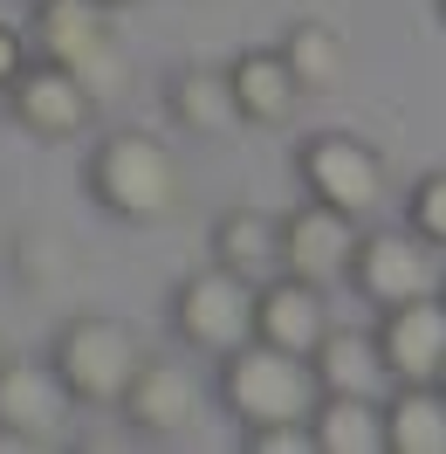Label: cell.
<instances>
[{"label": "cell", "mask_w": 446, "mask_h": 454, "mask_svg": "<svg viewBox=\"0 0 446 454\" xmlns=\"http://www.w3.org/2000/svg\"><path fill=\"white\" fill-rule=\"evenodd\" d=\"M89 193H96L104 214H117V221H131V227H151L179 207L186 172H179V159L158 138L117 131V138H104L89 152Z\"/></svg>", "instance_id": "1"}, {"label": "cell", "mask_w": 446, "mask_h": 454, "mask_svg": "<svg viewBox=\"0 0 446 454\" xmlns=\"http://www.w3.org/2000/svg\"><path fill=\"white\" fill-rule=\"evenodd\" d=\"M220 399L241 427H275V420H309L323 386H316L309 358H288L275 344L248 338L241 351L220 358Z\"/></svg>", "instance_id": "2"}, {"label": "cell", "mask_w": 446, "mask_h": 454, "mask_svg": "<svg viewBox=\"0 0 446 454\" xmlns=\"http://www.w3.org/2000/svg\"><path fill=\"white\" fill-rule=\"evenodd\" d=\"M49 365L62 372V386L76 393V406H117L124 386L138 379L144 351L117 317H69L49 344Z\"/></svg>", "instance_id": "3"}, {"label": "cell", "mask_w": 446, "mask_h": 454, "mask_svg": "<svg viewBox=\"0 0 446 454\" xmlns=\"http://www.w3.org/2000/svg\"><path fill=\"white\" fill-rule=\"evenodd\" d=\"M172 331L179 344H193L206 358H227L254 338V283H241L234 269H199L172 289Z\"/></svg>", "instance_id": "4"}, {"label": "cell", "mask_w": 446, "mask_h": 454, "mask_svg": "<svg viewBox=\"0 0 446 454\" xmlns=\"http://www.w3.org/2000/svg\"><path fill=\"white\" fill-rule=\"evenodd\" d=\"M296 172H303V193L309 200L350 214L358 227L385 207V159H378L364 138H350V131H316V138H303Z\"/></svg>", "instance_id": "5"}, {"label": "cell", "mask_w": 446, "mask_h": 454, "mask_svg": "<svg viewBox=\"0 0 446 454\" xmlns=\"http://www.w3.org/2000/svg\"><path fill=\"white\" fill-rule=\"evenodd\" d=\"M76 393L62 386L56 365H42V358H0V434L14 441V448H56L69 441V413Z\"/></svg>", "instance_id": "6"}, {"label": "cell", "mask_w": 446, "mask_h": 454, "mask_svg": "<svg viewBox=\"0 0 446 454\" xmlns=\"http://www.w3.org/2000/svg\"><path fill=\"white\" fill-rule=\"evenodd\" d=\"M350 289L364 303H412V296H433L440 289V269H433V241H419L412 227H371L358 234V255H350Z\"/></svg>", "instance_id": "7"}, {"label": "cell", "mask_w": 446, "mask_h": 454, "mask_svg": "<svg viewBox=\"0 0 446 454\" xmlns=\"http://www.w3.org/2000/svg\"><path fill=\"white\" fill-rule=\"evenodd\" d=\"M7 104H14V124L35 131V138H76L96 117L89 76H76V69H62L49 56H28V69L7 83Z\"/></svg>", "instance_id": "8"}, {"label": "cell", "mask_w": 446, "mask_h": 454, "mask_svg": "<svg viewBox=\"0 0 446 454\" xmlns=\"http://www.w3.org/2000/svg\"><path fill=\"white\" fill-rule=\"evenodd\" d=\"M378 351H385L391 386H433L446 365V296H412L378 310Z\"/></svg>", "instance_id": "9"}, {"label": "cell", "mask_w": 446, "mask_h": 454, "mask_svg": "<svg viewBox=\"0 0 446 454\" xmlns=\"http://www.w3.org/2000/svg\"><path fill=\"white\" fill-rule=\"evenodd\" d=\"M350 255H358V221L350 214H336L323 200H303L296 214H281V269L288 276L330 289L350 276Z\"/></svg>", "instance_id": "10"}, {"label": "cell", "mask_w": 446, "mask_h": 454, "mask_svg": "<svg viewBox=\"0 0 446 454\" xmlns=\"http://www.w3.org/2000/svg\"><path fill=\"white\" fill-rule=\"evenodd\" d=\"M28 49L35 56L62 62L76 76H96L111 62V7L104 0H35V21H28Z\"/></svg>", "instance_id": "11"}, {"label": "cell", "mask_w": 446, "mask_h": 454, "mask_svg": "<svg viewBox=\"0 0 446 454\" xmlns=\"http://www.w3.org/2000/svg\"><path fill=\"white\" fill-rule=\"evenodd\" d=\"M254 338L288 351V358H316V344L330 338V303H323V289L303 283V276H268V283L254 289Z\"/></svg>", "instance_id": "12"}, {"label": "cell", "mask_w": 446, "mask_h": 454, "mask_svg": "<svg viewBox=\"0 0 446 454\" xmlns=\"http://www.w3.org/2000/svg\"><path fill=\"white\" fill-rule=\"evenodd\" d=\"M117 406H124V427H138L151 441H179V434H193V420H199V386L172 365V358H144Z\"/></svg>", "instance_id": "13"}, {"label": "cell", "mask_w": 446, "mask_h": 454, "mask_svg": "<svg viewBox=\"0 0 446 454\" xmlns=\"http://www.w3.org/2000/svg\"><path fill=\"white\" fill-rule=\"evenodd\" d=\"M227 83H234V104L248 124H288L296 104H303V83L288 76L281 49H248V56L227 62Z\"/></svg>", "instance_id": "14"}, {"label": "cell", "mask_w": 446, "mask_h": 454, "mask_svg": "<svg viewBox=\"0 0 446 454\" xmlns=\"http://www.w3.org/2000/svg\"><path fill=\"white\" fill-rule=\"evenodd\" d=\"M213 262L261 289L268 276H281V221L275 214H254V207L220 214V221H213Z\"/></svg>", "instance_id": "15"}, {"label": "cell", "mask_w": 446, "mask_h": 454, "mask_svg": "<svg viewBox=\"0 0 446 454\" xmlns=\"http://www.w3.org/2000/svg\"><path fill=\"white\" fill-rule=\"evenodd\" d=\"M316 386L323 393H358V399H385L391 393V372H385V351H378V338H364V331H336L316 344Z\"/></svg>", "instance_id": "16"}, {"label": "cell", "mask_w": 446, "mask_h": 454, "mask_svg": "<svg viewBox=\"0 0 446 454\" xmlns=\"http://www.w3.org/2000/svg\"><path fill=\"white\" fill-rule=\"evenodd\" d=\"M385 454H446V386H391L385 393Z\"/></svg>", "instance_id": "17"}, {"label": "cell", "mask_w": 446, "mask_h": 454, "mask_svg": "<svg viewBox=\"0 0 446 454\" xmlns=\"http://www.w3.org/2000/svg\"><path fill=\"white\" fill-rule=\"evenodd\" d=\"M316 454H385V399L358 393H323L309 413Z\"/></svg>", "instance_id": "18"}, {"label": "cell", "mask_w": 446, "mask_h": 454, "mask_svg": "<svg viewBox=\"0 0 446 454\" xmlns=\"http://www.w3.org/2000/svg\"><path fill=\"white\" fill-rule=\"evenodd\" d=\"M165 104H172V117H179L193 138H227V131H234V117H241L227 69H206V62H193V69H179V76H172Z\"/></svg>", "instance_id": "19"}, {"label": "cell", "mask_w": 446, "mask_h": 454, "mask_svg": "<svg viewBox=\"0 0 446 454\" xmlns=\"http://www.w3.org/2000/svg\"><path fill=\"white\" fill-rule=\"evenodd\" d=\"M281 62H288V76L303 83V97H316V90H330L336 76H343V35L323 28V21H296V28H281Z\"/></svg>", "instance_id": "20"}, {"label": "cell", "mask_w": 446, "mask_h": 454, "mask_svg": "<svg viewBox=\"0 0 446 454\" xmlns=\"http://www.w3.org/2000/svg\"><path fill=\"white\" fill-rule=\"evenodd\" d=\"M405 227H412L419 241L446 248V166L412 179V193H405Z\"/></svg>", "instance_id": "21"}, {"label": "cell", "mask_w": 446, "mask_h": 454, "mask_svg": "<svg viewBox=\"0 0 446 454\" xmlns=\"http://www.w3.org/2000/svg\"><path fill=\"white\" fill-rule=\"evenodd\" d=\"M254 454H316V434L309 420H275V427H248Z\"/></svg>", "instance_id": "22"}, {"label": "cell", "mask_w": 446, "mask_h": 454, "mask_svg": "<svg viewBox=\"0 0 446 454\" xmlns=\"http://www.w3.org/2000/svg\"><path fill=\"white\" fill-rule=\"evenodd\" d=\"M28 69V35L14 28V21H0V97H7V83Z\"/></svg>", "instance_id": "23"}, {"label": "cell", "mask_w": 446, "mask_h": 454, "mask_svg": "<svg viewBox=\"0 0 446 454\" xmlns=\"http://www.w3.org/2000/svg\"><path fill=\"white\" fill-rule=\"evenodd\" d=\"M433 7H440V21H446V0H433Z\"/></svg>", "instance_id": "24"}, {"label": "cell", "mask_w": 446, "mask_h": 454, "mask_svg": "<svg viewBox=\"0 0 446 454\" xmlns=\"http://www.w3.org/2000/svg\"><path fill=\"white\" fill-rule=\"evenodd\" d=\"M104 7H124V0H104Z\"/></svg>", "instance_id": "25"}, {"label": "cell", "mask_w": 446, "mask_h": 454, "mask_svg": "<svg viewBox=\"0 0 446 454\" xmlns=\"http://www.w3.org/2000/svg\"><path fill=\"white\" fill-rule=\"evenodd\" d=\"M440 386H446V365H440Z\"/></svg>", "instance_id": "26"}, {"label": "cell", "mask_w": 446, "mask_h": 454, "mask_svg": "<svg viewBox=\"0 0 446 454\" xmlns=\"http://www.w3.org/2000/svg\"><path fill=\"white\" fill-rule=\"evenodd\" d=\"M440 296H446V283H440Z\"/></svg>", "instance_id": "27"}]
</instances>
